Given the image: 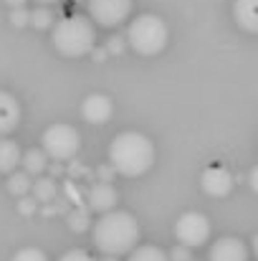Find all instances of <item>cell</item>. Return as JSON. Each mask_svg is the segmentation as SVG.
Instances as JSON below:
<instances>
[{"label":"cell","mask_w":258,"mask_h":261,"mask_svg":"<svg viewBox=\"0 0 258 261\" xmlns=\"http://www.w3.org/2000/svg\"><path fill=\"white\" fill-rule=\"evenodd\" d=\"M28 13H31V10H25V8H13V10H10V23H13L15 28L28 25Z\"/></svg>","instance_id":"obj_22"},{"label":"cell","mask_w":258,"mask_h":261,"mask_svg":"<svg viewBox=\"0 0 258 261\" xmlns=\"http://www.w3.org/2000/svg\"><path fill=\"white\" fill-rule=\"evenodd\" d=\"M20 163H23V173L25 175H38V177L46 173V168H48V158H46V152H43V150H36V147L25 150V152L20 155Z\"/></svg>","instance_id":"obj_15"},{"label":"cell","mask_w":258,"mask_h":261,"mask_svg":"<svg viewBox=\"0 0 258 261\" xmlns=\"http://www.w3.org/2000/svg\"><path fill=\"white\" fill-rule=\"evenodd\" d=\"M51 173H53V175H61V173H64V168H61V165H53V168H51Z\"/></svg>","instance_id":"obj_31"},{"label":"cell","mask_w":258,"mask_h":261,"mask_svg":"<svg viewBox=\"0 0 258 261\" xmlns=\"http://www.w3.org/2000/svg\"><path fill=\"white\" fill-rule=\"evenodd\" d=\"M86 203L91 211H99V213H106V211H114V205L119 203V193L111 182H101L96 180L89 190H86Z\"/></svg>","instance_id":"obj_10"},{"label":"cell","mask_w":258,"mask_h":261,"mask_svg":"<svg viewBox=\"0 0 258 261\" xmlns=\"http://www.w3.org/2000/svg\"><path fill=\"white\" fill-rule=\"evenodd\" d=\"M41 5H51V3H59V0H38Z\"/></svg>","instance_id":"obj_32"},{"label":"cell","mask_w":258,"mask_h":261,"mask_svg":"<svg viewBox=\"0 0 258 261\" xmlns=\"http://www.w3.org/2000/svg\"><path fill=\"white\" fill-rule=\"evenodd\" d=\"M59 261H96V259H94L89 251H84V249H71V251H66Z\"/></svg>","instance_id":"obj_23"},{"label":"cell","mask_w":258,"mask_h":261,"mask_svg":"<svg viewBox=\"0 0 258 261\" xmlns=\"http://www.w3.org/2000/svg\"><path fill=\"white\" fill-rule=\"evenodd\" d=\"M89 223H91V218H89V208H76V211H71V216H69V226H71V231H86Z\"/></svg>","instance_id":"obj_20"},{"label":"cell","mask_w":258,"mask_h":261,"mask_svg":"<svg viewBox=\"0 0 258 261\" xmlns=\"http://www.w3.org/2000/svg\"><path fill=\"white\" fill-rule=\"evenodd\" d=\"M210 233H213V228H210L208 216H203L197 211H187V213H182L175 221V239L182 246H187V249H195V246L208 244L210 241Z\"/></svg>","instance_id":"obj_6"},{"label":"cell","mask_w":258,"mask_h":261,"mask_svg":"<svg viewBox=\"0 0 258 261\" xmlns=\"http://www.w3.org/2000/svg\"><path fill=\"white\" fill-rule=\"evenodd\" d=\"M31 190H33V195H36L38 203H51L59 195V182L53 177H36L31 182Z\"/></svg>","instance_id":"obj_16"},{"label":"cell","mask_w":258,"mask_h":261,"mask_svg":"<svg viewBox=\"0 0 258 261\" xmlns=\"http://www.w3.org/2000/svg\"><path fill=\"white\" fill-rule=\"evenodd\" d=\"M106 54H122L124 51V38L122 36H111L109 41H106V48H104Z\"/></svg>","instance_id":"obj_25"},{"label":"cell","mask_w":258,"mask_h":261,"mask_svg":"<svg viewBox=\"0 0 258 261\" xmlns=\"http://www.w3.org/2000/svg\"><path fill=\"white\" fill-rule=\"evenodd\" d=\"M104 261H117V256H106V259Z\"/></svg>","instance_id":"obj_33"},{"label":"cell","mask_w":258,"mask_h":261,"mask_svg":"<svg viewBox=\"0 0 258 261\" xmlns=\"http://www.w3.org/2000/svg\"><path fill=\"white\" fill-rule=\"evenodd\" d=\"M139 233L142 231H139L137 218L127 211H106V213H101V218L91 228L94 244L104 256L129 254L137 246Z\"/></svg>","instance_id":"obj_1"},{"label":"cell","mask_w":258,"mask_h":261,"mask_svg":"<svg viewBox=\"0 0 258 261\" xmlns=\"http://www.w3.org/2000/svg\"><path fill=\"white\" fill-rule=\"evenodd\" d=\"M91 54H94L96 61H104V59H106V51H104V48H91Z\"/></svg>","instance_id":"obj_29"},{"label":"cell","mask_w":258,"mask_h":261,"mask_svg":"<svg viewBox=\"0 0 258 261\" xmlns=\"http://www.w3.org/2000/svg\"><path fill=\"white\" fill-rule=\"evenodd\" d=\"M233 18H236V23L243 31L256 33L258 31V0H236L233 3Z\"/></svg>","instance_id":"obj_13"},{"label":"cell","mask_w":258,"mask_h":261,"mask_svg":"<svg viewBox=\"0 0 258 261\" xmlns=\"http://www.w3.org/2000/svg\"><path fill=\"white\" fill-rule=\"evenodd\" d=\"M127 261H170L160 246H134Z\"/></svg>","instance_id":"obj_17"},{"label":"cell","mask_w":258,"mask_h":261,"mask_svg":"<svg viewBox=\"0 0 258 261\" xmlns=\"http://www.w3.org/2000/svg\"><path fill=\"white\" fill-rule=\"evenodd\" d=\"M20 124V104L10 91L0 89V137H8Z\"/></svg>","instance_id":"obj_12"},{"label":"cell","mask_w":258,"mask_h":261,"mask_svg":"<svg viewBox=\"0 0 258 261\" xmlns=\"http://www.w3.org/2000/svg\"><path fill=\"white\" fill-rule=\"evenodd\" d=\"M200 185L210 198H225L233 190V175L223 165H210L200 175Z\"/></svg>","instance_id":"obj_8"},{"label":"cell","mask_w":258,"mask_h":261,"mask_svg":"<svg viewBox=\"0 0 258 261\" xmlns=\"http://www.w3.org/2000/svg\"><path fill=\"white\" fill-rule=\"evenodd\" d=\"M20 147L18 142L8 140V137H0V173H15V168L20 165Z\"/></svg>","instance_id":"obj_14"},{"label":"cell","mask_w":258,"mask_h":261,"mask_svg":"<svg viewBox=\"0 0 258 261\" xmlns=\"http://www.w3.org/2000/svg\"><path fill=\"white\" fill-rule=\"evenodd\" d=\"M28 23L33 28H38V31H46V28L53 25V10L48 5H38V8H33L28 13Z\"/></svg>","instance_id":"obj_18"},{"label":"cell","mask_w":258,"mask_h":261,"mask_svg":"<svg viewBox=\"0 0 258 261\" xmlns=\"http://www.w3.org/2000/svg\"><path fill=\"white\" fill-rule=\"evenodd\" d=\"M208 261H248V249L241 239L225 236V239H218L210 246Z\"/></svg>","instance_id":"obj_11"},{"label":"cell","mask_w":258,"mask_h":261,"mask_svg":"<svg viewBox=\"0 0 258 261\" xmlns=\"http://www.w3.org/2000/svg\"><path fill=\"white\" fill-rule=\"evenodd\" d=\"M99 175H101V182H111V175H114L111 165L109 168H99Z\"/></svg>","instance_id":"obj_27"},{"label":"cell","mask_w":258,"mask_h":261,"mask_svg":"<svg viewBox=\"0 0 258 261\" xmlns=\"http://www.w3.org/2000/svg\"><path fill=\"white\" fill-rule=\"evenodd\" d=\"M114 112V104L106 94H89L81 101V117L89 124H106Z\"/></svg>","instance_id":"obj_9"},{"label":"cell","mask_w":258,"mask_h":261,"mask_svg":"<svg viewBox=\"0 0 258 261\" xmlns=\"http://www.w3.org/2000/svg\"><path fill=\"white\" fill-rule=\"evenodd\" d=\"M31 175L25 173H8V190L18 198H23L25 193H31Z\"/></svg>","instance_id":"obj_19"},{"label":"cell","mask_w":258,"mask_h":261,"mask_svg":"<svg viewBox=\"0 0 258 261\" xmlns=\"http://www.w3.org/2000/svg\"><path fill=\"white\" fill-rule=\"evenodd\" d=\"M86 5H89L91 20L104 28L119 25L132 13V0H86Z\"/></svg>","instance_id":"obj_7"},{"label":"cell","mask_w":258,"mask_h":261,"mask_svg":"<svg viewBox=\"0 0 258 261\" xmlns=\"http://www.w3.org/2000/svg\"><path fill=\"white\" fill-rule=\"evenodd\" d=\"M10 261H48V256H46V251H41L36 246H25V249L15 251V256Z\"/></svg>","instance_id":"obj_21"},{"label":"cell","mask_w":258,"mask_h":261,"mask_svg":"<svg viewBox=\"0 0 258 261\" xmlns=\"http://www.w3.org/2000/svg\"><path fill=\"white\" fill-rule=\"evenodd\" d=\"M41 150L46 152L48 160H56V163H64V160H71L76 158V152L81 150V135L76 127L71 124H64V122H56L51 124L43 137H41Z\"/></svg>","instance_id":"obj_5"},{"label":"cell","mask_w":258,"mask_h":261,"mask_svg":"<svg viewBox=\"0 0 258 261\" xmlns=\"http://www.w3.org/2000/svg\"><path fill=\"white\" fill-rule=\"evenodd\" d=\"M18 208H20V213H23V216H31V213H36V200L23 198V200L18 203Z\"/></svg>","instance_id":"obj_26"},{"label":"cell","mask_w":258,"mask_h":261,"mask_svg":"<svg viewBox=\"0 0 258 261\" xmlns=\"http://www.w3.org/2000/svg\"><path fill=\"white\" fill-rule=\"evenodd\" d=\"M8 5H10V8H23L25 0H8Z\"/></svg>","instance_id":"obj_30"},{"label":"cell","mask_w":258,"mask_h":261,"mask_svg":"<svg viewBox=\"0 0 258 261\" xmlns=\"http://www.w3.org/2000/svg\"><path fill=\"white\" fill-rule=\"evenodd\" d=\"M109 165L124 177H139L155 165V145L142 132H122L109 145Z\"/></svg>","instance_id":"obj_2"},{"label":"cell","mask_w":258,"mask_h":261,"mask_svg":"<svg viewBox=\"0 0 258 261\" xmlns=\"http://www.w3.org/2000/svg\"><path fill=\"white\" fill-rule=\"evenodd\" d=\"M167 259L170 261H192V254H190V249H187V246L177 244L170 254H167Z\"/></svg>","instance_id":"obj_24"},{"label":"cell","mask_w":258,"mask_h":261,"mask_svg":"<svg viewBox=\"0 0 258 261\" xmlns=\"http://www.w3.org/2000/svg\"><path fill=\"white\" fill-rule=\"evenodd\" d=\"M51 41L59 54H64L69 59H81L86 54H91L96 31H94V23L84 15H66L53 23Z\"/></svg>","instance_id":"obj_3"},{"label":"cell","mask_w":258,"mask_h":261,"mask_svg":"<svg viewBox=\"0 0 258 261\" xmlns=\"http://www.w3.org/2000/svg\"><path fill=\"white\" fill-rule=\"evenodd\" d=\"M132 51H137L139 56H157L165 51L167 41H170V31H167V23L155 15V13H145V15H137L129 28H127V38H124Z\"/></svg>","instance_id":"obj_4"},{"label":"cell","mask_w":258,"mask_h":261,"mask_svg":"<svg viewBox=\"0 0 258 261\" xmlns=\"http://www.w3.org/2000/svg\"><path fill=\"white\" fill-rule=\"evenodd\" d=\"M248 182H251V188L258 190V170L256 168H251V175H248Z\"/></svg>","instance_id":"obj_28"}]
</instances>
